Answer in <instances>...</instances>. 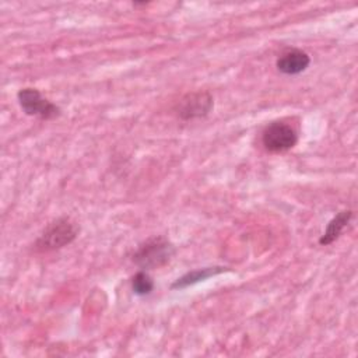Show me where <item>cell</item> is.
<instances>
[{
    "instance_id": "1",
    "label": "cell",
    "mask_w": 358,
    "mask_h": 358,
    "mask_svg": "<svg viewBox=\"0 0 358 358\" xmlns=\"http://www.w3.org/2000/svg\"><path fill=\"white\" fill-rule=\"evenodd\" d=\"M173 255L172 245L164 238H152L143 243L133 255V260L143 268H155L166 264Z\"/></svg>"
},
{
    "instance_id": "2",
    "label": "cell",
    "mask_w": 358,
    "mask_h": 358,
    "mask_svg": "<svg viewBox=\"0 0 358 358\" xmlns=\"http://www.w3.org/2000/svg\"><path fill=\"white\" fill-rule=\"evenodd\" d=\"M298 141L295 129L284 122L270 123L262 134V143L270 152H284L291 150Z\"/></svg>"
},
{
    "instance_id": "3",
    "label": "cell",
    "mask_w": 358,
    "mask_h": 358,
    "mask_svg": "<svg viewBox=\"0 0 358 358\" xmlns=\"http://www.w3.org/2000/svg\"><path fill=\"white\" fill-rule=\"evenodd\" d=\"M77 236V228L69 218L53 221L36 242L41 250H53L69 245Z\"/></svg>"
},
{
    "instance_id": "4",
    "label": "cell",
    "mask_w": 358,
    "mask_h": 358,
    "mask_svg": "<svg viewBox=\"0 0 358 358\" xmlns=\"http://www.w3.org/2000/svg\"><path fill=\"white\" fill-rule=\"evenodd\" d=\"M20 106L27 115L38 116L41 119H55L60 115L59 106L43 98L35 88H22L17 94Z\"/></svg>"
},
{
    "instance_id": "5",
    "label": "cell",
    "mask_w": 358,
    "mask_h": 358,
    "mask_svg": "<svg viewBox=\"0 0 358 358\" xmlns=\"http://www.w3.org/2000/svg\"><path fill=\"white\" fill-rule=\"evenodd\" d=\"M213 96L208 92L197 91L185 95L179 101L176 112L180 119L190 120L208 115V112L213 109Z\"/></svg>"
},
{
    "instance_id": "6",
    "label": "cell",
    "mask_w": 358,
    "mask_h": 358,
    "mask_svg": "<svg viewBox=\"0 0 358 358\" xmlns=\"http://www.w3.org/2000/svg\"><path fill=\"white\" fill-rule=\"evenodd\" d=\"M310 63V57L301 49H291L284 52L277 59V69L288 76H295L306 70Z\"/></svg>"
},
{
    "instance_id": "7",
    "label": "cell",
    "mask_w": 358,
    "mask_h": 358,
    "mask_svg": "<svg viewBox=\"0 0 358 358\" xmlns=\"http://www.w3.org/2000/svg\"><path fill=\"white\" fill-rule=\"evenodd\" d=\"M352 217V211L350 210H344V211H340L329 224H327V228L324 231V234L322 235V238L319 239V243L320 245H329L331 242H334L340 234L343 232V229L347 227V224L350 222Z\"/></svg>"
},
{
    "instance_id": "8",
    "label": "cell",
    "mask_w": 358,
    "mask_h": 358,
    "mask_svg": "<svg viewBox=\"0 0 358 358\" xmlns=\"http://www.w3.org/2000/svg\"><path fill=\"white\" fill-rule=\"evenodd\" d=\"M225 268L222 267H204V268H197V270H193V271H189L186 273L185 275H182L180 278H178L172 285L171 288L173 289H178V288H186L189 285H193L196 282H200V281H204L207 280L208 277H213L215 274H220L222 273Z\"/></svg>"
},
{
    "instance_id": "9",
    "label": "cell",
    "mask_w": 358,
    "mask_h": 358,
    "mask_svg": "<svg viewBox=\"0 0 358 358\" xmlns=\"http://www.w3.org/2000/svg\"><path fill=\"white\" fill-rule=\"evenodd\" d=\"M131 288L137 295H148L154 289V281L145 271H138L131 278Z\"/></svg>"
}]
</instances>
